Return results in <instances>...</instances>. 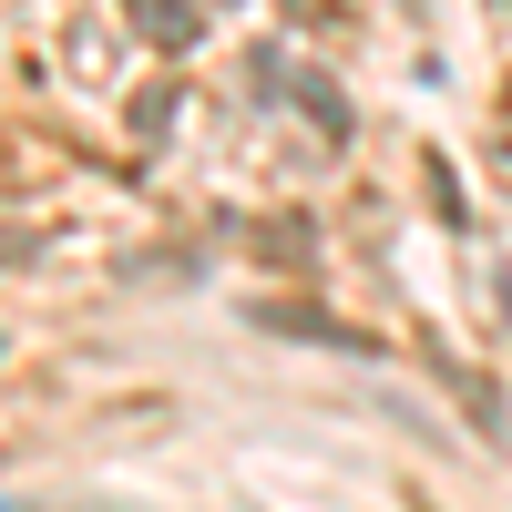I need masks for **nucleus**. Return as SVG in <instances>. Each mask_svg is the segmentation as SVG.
<instances>
[{
    "mask_svg": "<svg viewBox=\"0 0 512 512\" xmlns=\"http://www.w3.org/2000/svg\"><path fill=\"white\" fill-rule=\"evenodd\" d=\"M134 21L154 41H195V0H134Z\"/></svg>",
    "mask_w": 512,
    "mask_h": 512,
    "instance_id": "obj_1",
    "label": "nucleus"
},
{
    "mask_svg": "<svg viewBox=\"0 0 512 512\" xmlns=\"http://www.w3.org/2000/svg\"><path fill=\"white\" fill-rule=\"evenodd\" d=\"M0 512H11V502H0Z\"/></svg>",
    "mask_w": 512,
    "mask_h": 512,
    "instance_id": "obj_2",
    "label": "nucleus"
}]
</instances>
